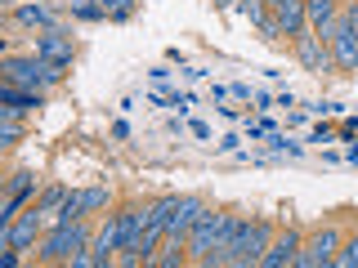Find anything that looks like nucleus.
Listing matches in <instances>:
<instances>
[{
    "label": "nucleus",
    "instance_id": "obj_6",
    "mask_svg": "<svg viewBox=\"0 0 358 268\" xmlns=\"http://www.w3.org/2000/svg\"><path fill=\"white\" fill-rule=\"evenodd\" d=\"M238 232H242V215H224L220 219V232H215V241H210V251H206V260H201V264H206V268H229Z\"/></svg>",
    "mask_w": 358,
    "mask_h": 268
},
{
    "label": "nucleus",
    "instance_id": "obj_19",
    "mask_svg": "<svg viewBox=\"0 0 358 268\" xmlns=\"http://www.w3.org/2000/svg\"><path fill=\"white\" fill-rule=\"evenodd\" d=\"M67 9H72V18H81V22H103L108 18L103 0H67Z\"/></svg>",
    "mask_w": 358,
    "mask_h": 268
},
{
    "label": "nucleus",
    "instance_id": "obj_26",
    "mask_svg": "<svg viewBox=\"0 0 358 268\" xmlns=\"http://www.w3.org/2000/svg\"><path fill=\"white\" fill-rule=\"evenodd\" d=\"M331 134H336L331 126H318V130H313V134H309V143H331Z\"/></svg>",
    "mask_w": 358,
    "mask_h": 268
},
{
    "label": "nucleus",
    "instance_id": "obj_29",
    "mask_svg": "<svg viewBox=\"0 0 358 268\" xmlns=\"http://www.w3.org/2000/svg\"><path fill=\"white\" fill-rule=\"evenodd\" d=\"M341 134H345V139H354V134H358V117H350V121H345V126H341Z\"/></svg>",
    "mask_w": 358,
    "mask_h": 268
},
{
    "label": "nucleus",
    "instance_id": "obj_21",
    "mask_svg": "<svg viewBox=\"0 0 358 268\" xmlns=\"http://www.w3.org/2000/svg\"><path fill=\"white\" fill-rule=\"evenodd\" d=\"M103 9H108V18H112V22L134 18V0H103Z\"/></svg>",
    "mask_w": 358,
    "mask_h": 268
},
{
    "label": "nucleus",
    "instance_id": "obj_22",
    "mask_svg": "<svg viewBox=\"0 0 358 268\" xmlns=\"http://www.w3.org/2000/svg\"><path fill=\"white\" fill-rule=\"evenodd\" d=\"M268 152H287V156H300L305 148H300V143H287V134H268Z\"/></svg>",
    "mask_w": 358,
    "mask_h": 268
},
{
    "label": "nucleus",
    "instance_id": "obj_11",
    "mask_svg": "<svg viewBox=\"0 0 358 268\" xmlns=\"http://www.w3.org/2000/svg\"><path fill=\"white\" fill-rule=\"evenodd\" d=\"M36 54L50 59V63H59V67H72L76 45H72V36H67L63 27H54V31H41V36H36Z\"/></svg>",
    "mask_w": 358,
    "mask_h": 268
},
{
    "label": "nucleus",
    "instance_id": "obj_30",
    "mask_svg": "<svg viewBox=\"0 0 358 268\" xmlns=\"http://www.w3.org/2000/svg\"><path fill=\"white\" fill-rule=\"evenodd\" d=\"M264 5H268V9H273V5H278V0H264Z\"/></svg>",
    "mask_w": 358,
    "mask_h": 268
},
{
    "label": "nucleus",
    "instance_id": "obj_5",
    "mask_svg": "<svg viewBox=\"0 0 358 268\" xmlns=\"http://www.w3.org/2000/svg\"><path fill=\"white\" fill-rule=\"evenodd\" d=\"M201 210H206V201L201 197H179V206H175V215L171 223H166V246H184L188 241V232H193V223L201 219Z\"/></svg>",
    "mask_w": 358,
    "mask_h": 268
},
{
    "label": "nucleus",
    "instance_id": "obj_9",
    "mask_svg": "<svg viewBox=\"0 0 358 268\" xmlns=\"http://www.w3.org/2000/svg\"><path fill=\"white\" fill-rule=\"evenodd\" d=\"M300 232L296 228H282V232H273V241H268V251L260 255V268H287V264H296V255H300Z\"/></svg>",
    "mask_w": 358,
    "mask_h": 268
},
{
    "label": "nucleus",
    "instance_id": "obj_16",
    "mask_svg": "<svg viewBox=\"0 0 358 268\" xmlns=\"http://www.w3.org/2000/svg\"><path fill=\"white\" fill-rule=\"evenodd\" d=\"M31 193H36V170H14V174H9V188H5L9 201H18V206H22Z\"/></svg>",
    "mask_w": 358,
    "mask_h": 268
},
{
    "label": "nucleus",
    "instance_id": "obj_10",
    "mask_svg": "<svg viewBox=\"0 0 358 268\" xmlns=\"http://www.w3.org/2000/svg\"><path fill=\"white\" fill-rule=\"evenodd\" d=\"M220 210H201V219L193 223V232H188V241H184V251L193 255V260H206V251H210V241H215V232H220Z\"/></svg>",
    "mask_w": 358,
    "mask_h": 268
},
{
    "label": "nucleus",
    "instance_id": "obj_1",
    "mask_svg": "<svg viewBox=\"0 0 358 268\" xmlns=\"http://www.w3.org/2000/svg\"><path fill=\"white\" fill-rule=\"evenodd\" d=\"M0 72H5V81H9V85L45 89V85H59L67 67L50 63V59H41V54H31V59H5V67H0Z\"/></svg>",
    "mask_w": 358,
    "mask_h": 268
},
{
    "label": "nucleus",
    "instance_id": "obj_13",
    "mask_svg": "<svg viewBox=\"0 0 358 268\" xmlns=\"http://www.w3.org/2000/svg\"><path fill=\"white\" fill-rule=\"evenodd\" d=\"M273 18H278V27H282V36H287V40H300V36L309 31L305 0H278V5H273Z\"/></svg>",
    "mask_w": 358,
    "mask_h": 268
},
{
    "label": "nucleus",
    "instance_id": "obj_3",
    "mask_svg": "<svg viewBox=\"0 0 358 268\" xmlns=\"http://www.w3.org/2000/svg\"><path fill=\"white\" fill-rule=\"evenodd\" d=\"M273 241V223L268 219H242V232L233 241V264L229 268H246V264H260V255Z\"/></svg>",
    "mask_w": 358,
    "mask_h": 268
},
{
    "label": "nucleus",
    "instance_id": "obj_25",
    "mask_svg": "<svg viewBox=\"0 0 358 268\" xmlns=\"http://www.w3.org/2000/svg\"><path fill=\"white\" fill-rule=\"evenodd\" d=\"M260 31H264V40H278V36H282V27H278V18H273V14L260 22Z\"/></svg>",
    "mask_w": 358,
    "mask_h": 268
},
{
    "label": "nucleus",
    "instance_id": "obj_12",
    "mask_svg": "<svg viewBox=\"0 0 358 268\" xmlns=\"http://www.w3.org/2000/svg\"><path fill=\"white\" fill-rule=\"evenodd\" d=\"M305 14H309V31L327 45L336 31V18H341V0H305Z\"/></svg>",
    "mask_w": 358,
    "mask_h": 268
},
{
    "label": "nucleus",
    "instance_id": "obj_4",
    "mask_svg": "<svg viewBox=\"0 0 358 268\" xmlns=\"http://www.w3.org/2000/svg\"><path fill=\"white\" fill-rule=\"evenodd\" d=\"M336 251H341V232H336V228H318L305 246H300L296 268H327L336 260Z\"/></svg>",
    "mask_w": 358,
    "mask_h": 268
},
{
    "label": "nucleus",
    "instance_id": "obj_31",
    "mask_svg": "<svg viewBox=\"0 0 358 268\" xmlns=\"http://www.w3.org/2000/svg\"><path fill=\"white\" fill-rule=\"evenodd\" d=\"M5 5H14V0H5Z\"/></svg>",
    "mask_w": 358,
    "mask_h": 268
},
{
    "label": "nucleus",
    "instance_id": "obj_17",
    "mask_svg": "<svg viewBox=\"0 0 358 268\" xmlns=\"http://www.w3.org/2000/svg\"><path fill=\"white\" fill-rule=\"evenodd\" d=\"M22 139V121H18V107H0V143L14 148Z\"/></svg>",
    "mask_w": 358,
    "mask_h": 268
},
{
    "label": "nucleus",
    "instance_id": "obj_28",
    "mask_svg": "<svg viewBox=\"0 0 358 268\" xmlns=\"http://www.w3.org/2000/svg\"><path fill=\"white\" fill-rule=\"evenodd\" d=\"M148 76H152L157 85H166V81H171V67H148Z\"/></svg>",
    "mask_w": 358,
    "mask_h": 268
},
{
    "label": "nucleus",
    "instance_id": "obj_23",
    "mask_svg": "<svg viewBox=\"0 0 358 268\" xmlns=\"http://www.w3.org/2000/svg\"><path fill=\"white\" fill-rule=\"evenodd\" d=\"M331 264H336V268H358V237H354V241H345V251L336 255Z\"/></svg>",
    "mask_w": 358,
    "mask_h": 268
},
{
    "label": "nucleus",
    "instance_id": "obj_20",
    "mask_svg": "<svg viewBox=\"0 0 358 268\" xmlns=\"http://www.w3.org/2000/svg\"><path fill=\"white\" fill-rule=\"evenodd\" d=\"M175 206H179V197H162V201H152V206H148V219L166 228V223H171V215H175Z\"/></svg>",
    "mask_w": 358,
    "mask_h": 268
},
{
    "label": "nucleus",
    "instance_id": "obj_27",
    "mask_svg": "<svg viewBox=\"0 0 358 268\" xmlns=\"http://www.w3.org/2000/svg\"><path fill=\"white\" fill-rule=\"evenodd\" d=\"M238 143H242V139H238V134H224V139L215 143V148H220V152H238Z\"/></svg>",
    "mask_w": 358,
    "mask_h": 268
},
{
    "label": "nucleus",
    "instance_id": "obj_18",
    "mask_svg": "<svg viewBox=\"0 0 358 268\" xmlns=\"http://www.w3.org/2000/svg\"><path fill=\"white\" fill-rule=\"evenodd\" d=\"M67 197H72V193H67L63 184H54V188H45V197H41V201H31V206H36L41 215H50V219H54V215H59V210L67 206Z\"/></svg>",
    "mask_w": 358,
    "mask_h": 268
},
{
    "label": "nucleus",
    "instance_id": "obj_24",
    "mask_svg": "<svg viewBox=\"0 0 358 268\" xmlns=\"http://www.w3.org/2000/svg\"><path fill=\"white\" fill-rule=\"evenodd\" d=\"M246 134H251V143L268 139V134H273V121H251V117H246Z\"/></svg>",
    "mask_w": 358,
    "mask_h": 268
},
{
    "label": "nucleus",
    "instance_id": "obj_7",
    "mask_svg": "<svg viewBox=\"0 0 358 268\" xmlns=\"http://www.w3.org/2000/svg\"><path fill=\"white\" fill-rule=\"evenodd\" d=\"M41 210L36 206H27V210H18V219L14 223H0V241L5 246H14V251H27L31 241H36V232H41Z\"/></svg>",
    "mask_w": 358,
    "mask_h": 268
},
{
    "label": "nucleus",
    "instance_id": "obj_2",
    "mask_svg": "<svg viewBox=\"0 0 358 268\" xmlns=\"http://www.w3.org/2000/svg\"><path fill=\"white\" fill-rule=\"evenodd\" d=\"M90 246V228H85V219H72V223H54V232L41 241V260L45 264H67L72 255H81Z\"/></svg>",
    "mask_w": 358,
    "mask_h": 268
},
{
    "label": "nucleus",
    "instance_id": "obj_8",
    "mask_svg": "<svg viewBox=\"0 0 358 268\" xmlns=\"http://www.w3.org/2000/svg\"><path fill=\"white\" fill-rule=\"evenodd\" d=\"M108 188H81V193H72L67 197V206L54 215V223H72V219H85V215H94V210H103L108 206Z\"/></svg>",
    "mask_w": 358,
    "mask_h": 268
},
{
    "label": "nucleus",
    "instance_id": "obj_15",
    "mask_svg": "<svg viewBox=\"0 0 358 268\" xmlns=\"http://www.w3.org/2000/svg\"><path fill=\"white\" fill-rule=\"evenodd\" d=\"M14 18L22 22V27H45V31L59 27V22H54V9H50V5H41V0H36V5H18V9H14Z\"/></svg>",
    "mask_w": 358,
    "mask_h": 268
},
{
    "label": "nucleus",
    "instance_id": "obj_14",
    "mask_svg": "<svg viewBox=\"0 0 358 268\" xmlns=\"http://www.w3.org/2000/svg\"><path fill=\"white\" fill-rule=\"evenodd\" d=\"M0 103H5V107H18V112H31V107H45V94H41V89H22V85H9L5 81V89H0Z\"/></svg>",
    "mask_w": 358,
    "mask_h": 268
}]
</instances>
